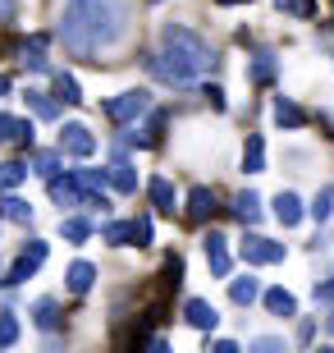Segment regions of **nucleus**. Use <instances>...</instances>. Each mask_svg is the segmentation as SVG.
<instances>
[{
  "instance_id": "nucleus-40",
  "label": "nucleus",
  "mask_w": 334,
  "mask_h": 353,
  "mask_svg": "<svg viewBox=\"0 0 334 353\" xmlns=\"http://www.w3.org/2000/svg\"><path fill=\"white\" fill-rule=\"evenodd\" d=\"M330 330H334V316H330Z\"/></svg>"
},
{
  "instance_id": "nucleus-30",
  "label": "nucleus",
  "mask_w": 334,
  "mask_h": 353,
  "mask_svg": "<svg viewBox=\"0 0 334 353\" xmlns=\"http://www.w3.org/2000/svg\"><path fill=\"white\" fill-rule=\"evenodd\" d=\"M101 234H105V243H129V239H133V225H124V221H110V225L101 230Z\"/></svg>"
},
{
  "instance_id": "nucleus-5",
  "label": "nucleus",
  "mask_w": 334,
  "mask_h": 353,
  "mask_svg": "<svg viewBox=\"0 0 334 353\" xmlns=\"http://www.w3.org/2000/svg\"><path fill=\"white\" fill-rule=\"evenodd\" d=\"M60 152H69V157H92V152H96V138L87 133V124H65V129H60Z\"/></svg>"
},
{
  "instance_id": "nucleus-2",
  "label": "nucleus",
  "mask_w": 334,
  "mask_h": 353,
  "mask_svg": "<svg viewBox=\"0 0 334 353\" xmlns=\"http://www.w3.org/2000/svg\"><path fill=\"white\" fill-rule=\"evenodd\" d=\"M152 74H160L165 83L183 88V83H197L216 69V46L197 32V28H183V23H169L165 37H160V55L147 60Z\"/></svg>"
},
{
  "instance_id": "nucleus-6",
  "label": "nucleus",
  "mask_w": 334,
  "mask_h": 353,
  "mask_svg": "<svg viewBox=\"0 0 334 353\" xmlns=\"http://www.w3.org/2000/svg\"><path fill=\"white\" fill-rule=\"evenodd\" d=\"M183 316H188V326H197V330H216V321H220V312L206 299H188L183 303Z\"/></svg>"
},
{
  "instance_id": "nucleus-1",
  "label": "nucleus",
  "mask_w": 334,
  "mask_h": 353,
  "mask_svg": "<svg viewBox=\"0 0 334 353\" xmlns=\"http://www.w3.org/2000/svg\"><path fill=\"white\" fill-rule=\"evenodd\" d=\"M124 23H129L124 0H65L60 41L74 55H101L124 37Z\"/></svg>"
},
{
  "instance_id": "nucleus-4",
  "label": "nucleus",
  "mask_w": 334,
  "mask_h": 353,
  "mask_svg": "<svg viewBox=\"0 0 334 353\" xmlns=\"http://www.w3.org/2000/svg\"><path fill=\"white\" fill-rule=\"evenodd\" d=\"M238 252H243V262H252V266L284 262V243H270V239H261V234H247L243 243H238Z\"/></svg>"
},
{
  "instance_id": "nucleus-8",
  "label": "nucleus",
  "mask_w": 334,
  "mask_h": 353,
  "mask_svg": "<svg viewBox=\"0 0 334 353\" xmlns=\"http://www.w3.org/2000/svg\"><path fill=\"white\" fill-rule=\"evenodd\" d=\"M275 221H280L284 230H293V225L302 221V197H298V193H289V188H284V193L275 197Z\"/></svg>"
},
{
  "instance_id": "nucleus-29",
  "label": "nucleus",
  "mask_w": 334,
  "mask_h": 353,
  "mask_svg": "<svg viewBox=\"0 0 334 353\" xmlns=\"http://www.w3.org/2000/svg\"><path fill=\"white\" fill-rule=\"evenodd\" d=\"M284 14H293V19H311V10H316V0H275Z\"/></svg>"
},
{
  "instance_id": "nucleus-39",
  "label": "nucleus",
  "mask_w": 334,
  "mask_h": 353,
  "mask_svg": "<svg viewBox=\"0 0 334 353\" xmlns=\"http://www.w3.org/2000/svg\"><path fill=\"white\" fill-rule=\"evenodd\" d=\"M220 5H243V0H220Z\"/></svg>"
},
{
  "instance_id": "nucleus-28",
  "label": "nucleus",
  "mask_w": 334,
  "mask_h": 353,
  "mask_svg": "<svg viewBox=\"0 0 334 353\" xmlns=\"http://www.w3.org/2000/svg\"><path fill=\"white\" fill-rule=\"evenodd\" d=\"M0 207H5V216H10V221H32V207H28L23 197H5Z\"/></svg>"
},
{
  "instance_id": "nucleus-14",
  "label": "nucleus",
  "mask_w": 334,
  "mask_h": 353,
  "mask_svg": "<svg viewBox=\"0 0 334 353\" xmlns=\"http://www.w3.org/2000/svg\"><path fill=\"white\" fill-rule=\"evenodd\" d=\"M233 216H238L243 225H257L261 221V197L257 193H238L233 197Z\"/></svg>"
},
{
  "instance_id": "nucleus-18",
  "label": "nucleus",
  "mask_w": 334,
  "mask_h": 353,
  "mask_svg": "<svg viewBox=\"0 0 334 353\" xmlns=\"http://www.w3.org/2000/svg\"><path fill=\"white\" fill-rule=\"evenodd\" d=\"M92 280H96V266L92 262H74L69 266V289H74V294H87Z\"/></svg>"
},
{
  "instance_id": "nucleus-9",
  "label": "nucleus",
  "mask_w": 334,
  "mask_h": 353,
  "mask_svg": "<svg viewBox=\"0 0 334 353\" xmlns=\"http://www.w3.org/2000/svg\"><path fill=\"white\" fill-rule=\"evenodd\" d=\"M216 216V193L197 183L193 193H188V221H211Z\"/></svg>"
},
{
  "instance_id": "nucleus-23",
  "label": "nucleus",
  "mask_w": 334,
  "mask_h": 353,
  "mask_svg": "<svg viewBox=\"0 0 334 353\" xmlns=\"http://www.w3.org/2000/svg\"><path fill=\"white\" fill-rule=\"evenodd\" d=\"M110 183H115L119 193H138V174H133L129 165H124V161H119L115 170H110Z\"/></svg>"
},
{
  "instance_id": "nucleus-32",
  "label": "nucleus",
  "mask_w": 334,
  "mask_h": 353,
  "mask_svg": "<svg viewBox=\"0 0 334 353\" xmlns=\"http://www.w3.org/2000/svg\"><path fill=\"white\" fill-rule=\"evenodd\" d=\"M37 271V262H32V257H19V262H14V271H10V280H5V285H23L28 275Z\"/></svg>"
},
{
  "instance_id": "nucleus-25",
  "label": "nucleus",
  "mask_w": 334,
  "mask_h": 353,
  "mask_svg": "<svg viewBox=\"0 0 334 353\" xmlns=\"http://www.w3.org/2000/svg\"><path fill=\"white\" fill-rule=\"evenodd\" d=\"M311 216H316L321 225L334 216V188H321V193H316V202H311Z\"/></svg>"
},
{
  "instance_id": "nucleus-13",
  "label": "nucleus",
  "mask_w": 334,
  "mask_h": 353,
  "mask_svg": "<svg viewBox=\"0 0 334 353\" xmlns=\"http://www.w3.org/2000/svg\"><path fill=\"white\" fill-rule=\"evenodd\" d=\"M247 79L257 83V88H266V83L275 79V55H270V51H257V55H252V65H247Z\"/></svg>"
},
{
  "instance_id": "nucleus-35",
  "label": "nucleus",
  "mask_w": 334,
  "mask_h": 353,
  "mask_svg": "<svg viewBox=\"0 0 334 353\" xmlns=\"http://www.w3.org/2000/svg\"><path fill=\"white\" fill-rule=\"evenodd\" d=\"M23 257H32V262H46V243H41V239H28V248H23Z\"/></svg>"
},
{
  "instance_id": "nucleus-16",
  "label": "nucleus",
  "mask_w": 334,
  "mask_h": 353,
  "mask_svg": "<svg viewBox=\"0 0 334 353\" xmlns=\"http://www.w3.org/2000/svg\"><path fill=\"white\" fill-rule=\"evenodd\" d=\"M23 65H28V69H37V74H46V69H51V60H46V37L23 41Z\"/></svg>"
},
{
  "instance_id": "nucleus-10",
  "label": "nucleus",
  "mask_w": 334,
  "mask_h": 353,
  "mask_svg": "<svg viewBox=\"0 0 334 353\" xmlns=\"http://www.w3.org/2000/svg\"><path fill=\"white\" fill-rule=\"evenodd\" d=\"M206 262H211V275H229V252H225V234H206Z\"/></svg>"
},
{
  "instance_id": "nucleus-27",
  "label": "nucleus",
  "mask_w": 334,
  "mask_h": 353,
  "mask_svg": "<svg viewBox=\"0 0 334 353\" xmlns=\"http://www.w3.org/2000/svg\"><path fill=\"white\" fill-rule=\"evenodd\" d=\"M60 230H65V239H69V243H83V239L92 234V225H87V221H78V216H69V221L60 225Z\"/></svg>"
},
{
  "instance_id": "nucleus-19",
  "label": "nucleus",
  "mask_w": 334,
  "mask_h": 353,
  "mask_svg": "<svg viewBox=\"0 0 334 353\" xmlns=\"http://www.w3.org/2000/svg\"><path fill=\"white\" fill-rule=\"evenodd\" d=\"M32 321H37L41 330H51L55 321H60V307H55V299H41L37 307H32Z\"/></svg>"
},
{
  "instance_id": "nucleus-36",
  "label": "nucleus",
  "mask_w": 334,
  "mask_h": 353,
  "mask_svg": "<svg viewBox=\"0 0 334 353\" xmlns=\"http://www.w3.org/2000/svg\"><path fill=\"white\" fill-rule=\"evenodd\" d=\"M316 303H334V280H325V285H316Z\"/></svg>"
},
{
  "instance_id": "nucleus-12",
  "label": "nucleus",
  "mask_w": 334,
  "mask_h": 353,
  "mask_svg": "<svg viewBox=\"0 0 334 353\" xmlns=\"http://www.w3.org/2000/svg\"><path fill=\"white\" fill-rule=\"evenodd\" d=\"M266 165V143H261V133H247V147H243V170L247 174H261Z\"/></svg>"
},
{
  "instance_id": "nucleus-3",
  "label": "nucleus",
  "mask_w": 334,
  "mask_h": 353,
  "mask_svg": "<svg viewBox=\"0 0 334 353\" xmlns=\"http://www.w3.org/2000/svg\"><path fill=\"white\" fill-rule=\"evenodd\" d=\"M147 105H152L147 92H124V97H110L105 101V115L115 119V124H133L138 115H147Z\"/></svg>"
},
{
  "instance_id": "nucleus-37",
  "label": "nucleus",
  "mask_w": 334,
  "mask_h": 353,
  "mask_svg": "<svg viewBox=\"0 0 334 353\" xmlns=\"http://www.w3.org/2000/svg\"><path fill=\"white\" fill-rule=\"evenodd\" d=\"M206 101L216 105V110H225V92H220V88H206Z\"/></svg>"
},
{
  "instance_id": "nucleus-17",
  "label": "nucleus",
  "mask_w": 334,
  "mask_h": 353,
  "mask_svg": "<svg viewBox=\"0 0 334 353\" xmlns=\"http://www.w3.org/2000/svg\"><path fill=\"white\" fill-rule=\"evenodd\" d=\"M266 307L275 316H293L298 312V299L289 294V289H266Z\"/></svg>"
},
{
  "instance_id": "nucleus-26",
  "label": "nucleus",
  "mask_w": 334,
  "mask_h": 353,
  "mask_svg": "<svg viewBox=\"0 0 334 353\" xmlns=\"http://www.w3.org/2000/svg\"><path fill=\"white\" fill-rule=\"evenodd\" d=\"M28 105H32V110H37L41 119H55V115H60V105H55L51 97H46V92H28Z\"/></svg>"
},
{
  "instance_id": "nucleus-31",
  "label": "nucleus",
  "mask_w": 334,
  "mask_h": 353,
  "mask_svg": "<svg viewBox=\"0 0 334 353\" xmlns=\"http://www.w3.org/2000/svg\"><path fill=\"white\" fill-rule=\"evenodd\" d=\"M19 340V321H14V312L0 316V349H10V344Z\"/></svg>"
},
{
  "instance_id": "nucleus-11",
  "label": "nucleus",
  "mask_w": 334,
  "mask_h": 353,
  "mask_svg": "<svg viewBox=\"0 0 334 353\" xmlns=\"http://www.w3.org/2000/svg\"><path fill=\"white\" fill-rule=\"evenodd\" d=\"M229 299L238 303V307H252V303L261 299V285H257V275H243V280H233V285H229Z\"/></svg>"
},
{
  "instance_id": "nucleus-20",
  "label": "nucleus",
  "mask_w": 334,
  "mask_h": 353,
  "mask_svg": "<svg viewBox=\"0 0 334 353\" xmlns=\"http://www.w3.org/2000/svg\"><path fill=\"white\" fill-rule=\"evenodd\" d=\"M55 97H65L69 105L83 101V92H78V79H74V74H55Z\"/></svg>"
},
{
  "instance_id": "nucleus-34",
  "label": "nucleus",
  "mask_w": 334,
  "mask_h": 353,
  "mask_svg": "<svg viewBox=\"0 0 334 353\" xmlns=\"http://www.w3.org/2000/svg\"><path fill=\"white\" fill-rule=\"evenodd\" d=\"M133 243H138V248H147V243H152V221H147V216H142V221H133Z\"/></svg>"
},
{
  "instance_id": "nucleus-15",
  "label": "nucleus",
  "mask_w": 334,
  "mask_h": 353,
  "mask_svg": "<svg viewBox=\"0 0 334 353\" xmlns=\"http://www.w3.org/2000/svg\"><path fill=\"white\" fill-rule=\"evenodd\" d=\"M147 197L156 202V211H174V183L160 179V174H156V179L147 183Z\"/></svg>"
},
{
  "instance_id": "nucleus-33",
  "label": "nucleus",
  "mask_w": 334,
  "mask_h": 353,
  "mask_svg": "<svg viewBox=\"0 0 334 353\" xmlns=\"http://www.w3.org/2000/svg\"><path fill=\"white\" fill-rule=\"evenodd\" d=\"M32 170L46 174V179H55V152H37V157H32Z\"/></svg>"
},
{
  "instance_id": "nucleus-7",
  "label": "nucleus",
  "mask_w": 334,
  "mask_h": 353,
  "mask_svg": "<svg viewBox=\"0 0 334 353\" xmlns=\"http://www.w3.org/2000/svg\"><path fill=\"white\" fill-rule=\"evenodd\" d=\"M5 143L32 147V124H28V119H14V115H0V147Z\"/></svg>"
},
{
  "instance_id": "nucleus-24",
  "label": "nucleus",
  "mask_w": 334,
  "mask_h": 353,
  "mask_svg": "<svg viewBox=\"0 0 334 353\" xmlns=\"http://www.w3.org/2000/svg\"><path fill=\"white\" fill-rule=\"evenodd\" d=\"M275 119H280V124H289V129H298V124H302L307 115H302L293 101H284V97H280V101H275Z\"/></svg>"
},
{
  "instance_id": "nucleus-21",
  "label": "nucleus",
  "mask_w": 334,
  "mask_h": 353,
  "mask_svg": "<svg viewBox=\"0 0 334 353\" xmlns=\"http://www.w3.org/2000/svg\"><path fill=\"white\" fill-rule=\"evenodd\" d=\"M74 179L87 188V193H105V179H110V170H74Z\"/></svg>"
},
{
  "instance_id": "nucleus-22",
  "label": "nucleus",
  "mask_w": 334,
  "mask_h": 353,
  "mask_svg": "<svg viewBox=\"0 0 334 353\" xmlns=\"http://www.w3.org/2000/svg\"><path fill=\"white\" fill-rule=\"evenodd\" d=\"M23 179H28V165H19V161H5L0 165V188H19Z\"/></svg>"
},
{
  "instance_id": "nucleus-38",
  "label": "nucleus",
  "mask_w": 334,
  "mask_h": 353,
  "mask_svg": "<svg viewBox=\"0 0 334 353\" xmlns=\"http://www.w3.org/2000/svg\"><path fill=\"white\" fill-rule=\"evenodd\" d=\"M5 92H10V79H5V74H0V97H5Z\"/></svg>"
}]
</instances>
